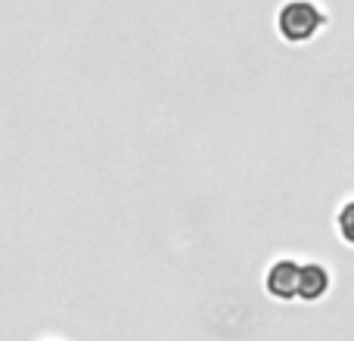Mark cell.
<instances>
[{
  "mask_svg": "<svg viewBox=\"0 0 354 341\" xmlns=\"http://www.w3.org/2000/svg\"><path fill=\"white\" fill-rule=\"evenodd\" d=\"M333 286V276L324 264L308 261L301 264V298L299 301H320Z\"/></svg>",
  "mask_w": 354,
  "mask_h": 341,
  "instance_id": "3",
  "label": "cell"
},
{
  "mask_svg": "<svg viewBox=\"0 0 354 341\" xmlns=\"http://www.w3.org/2000/svg\"><path fill=\"white\" fill-rule=\"evenodd\" d=\"M326 28V12L314 0H286L277 12V31L289 43H308Z\"/></svg>",
  "mask_w": 354,
  "mask_h": 341,
  "instance_id": "1",
  "label": "cell"
},
{
  "mask_svg": "<svg viewBox=\"0 0 354 341\" xmlns=\"http://www.w3.org/2000/svg\"><path fill=\"white\" fill-rule=\"evenodd\" d=\"M336 230H339V239L345 245L354 249V199H348L336 214Z\"/></svg>",
  "mask_w": 354,
  "mask_h": 341,
  "instance_id": "4",
  "label": "cell"
},
{
  "mask_svg": "<svg viewBox=\"0 0 354 341\" xmlns=\"http://www.w3.org/2000/svg\"><path fill=\"white\" fill-rule=\"evenodd\" d=\"M264 289L277 301H299L301 298V264L292 257H280L268 267Z\"/></svg>",
  "mask_w": 354,
  "mask_h": 341,
  "instance_id": "2",
  "label": "cell"
}]
</instances>
